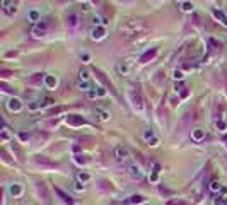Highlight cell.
<instances>
[{"instance_id":"obj_1","label":"cell","mask_w":227,"mask_h":205,"mask_svg":"<svg viewBox=\"0 0 227 205\" xmlns=\"http://www.w3.org/2000/svg\"><path fill=\"white\" fill-rule=\"evenodd\" d=\"M144 31H145V26L140 21H130V22H126L120 29V36L123 38V39H126V41H132V39L140 36Z\"/></svg>"},{"instance_id":"obj_2","label":"cell","mask_w":227,"mask_h":205,"mask_svg":"<svg viewBox=\"0 0 227 205\" xmlns=\"http://www.w3.org/2000/svg\"><path fill=\"white\" fill-rule=\"evenodd\" d=\"M48 31H50V24L46 22V21H41V22H38L34 27H33V34L36 38H43L48 34Z\"/></svg>"},{"instance_id":"obj_3","label":"cell","mask_w":227,"mask_h":205,"mask_svg":"<svg viewBox=\"0 0 227 205\" xmlns=\"http://www.w3.org/2000/svg\"><path fill=\"white\" fill-rule=\"evenodd\" d=\"M7 108L10 110L12 113H19L22 108H24V104H22V101H21L19 97H12V99H9V103H7Z\"/></svg>"},{"instance_id":"obj_4","label":"cell","mask_w":227,"mask_h":205,"mask_svg":"<svg viewBox=\"0 0 227 205\" xmlns=\"http://www.w3.org/2000/svg\"><path fill=\"white\" fill-rule=\"evenodd\" d=\"M116 159H118L120 162H126V161H130V159H132L130 150L126 149V147H118V149H116Z\"/></svg>"},{"instance_id":"obj_5","label":"cell","mask_w":227,"mask_h":205,"mask_svg":"<svg viewBox=\"0 0 227 205\" xmlns=\"http://www.w3.org/2000/svg\"><path fill=\"white\" fill-rule=\"evenodd\" d=\"M91 38L92 39H104L106 38V27L104 26H94V29L91 31Z\"/></svg>"},{"instance_id":"obj_6","label":"cell","mask_w":227,"mask_h":205,"mask_svg":"<svg viewBox=\"0 0 227 205\" xmlns=\"http://www.w3.org/2000/svg\"><path fill=\"white\" fill-rule=\"evenodd\" d=\"M67 26L68 27H79L80 26V16L79 14H75V12H72V14H68L67 16Z\"/></svg>"},{"instance_id":"obj_7","label":"cell","mask_w":227,"mask_h":205,"mask_svg":"<svg viewBox=\"0 0 227 205\" xmlns=\"http://www.w3.org/2000/svg\"><path fill=\"white\" fill-rule=\"evenodd\" d=\"M2 9H3V12H5V14H9V16H12V14L17 10L16 3H14L12 0H2Z\"/></svg>"},{"instance_id":"obj_8","label":"cell","mask_w":227,"mask_h":205,"mask_svg":"<svg viewBox=\"0 0 227 205\" xmlns=\"http://www.w3.org/2000/svg\"><path fill=\"white\" fill-rule=\"evenodd\" d=\"M67 125H72V127H82L85 125V120L82 116H77V114H70L67 118Z\"/></svg>"},{"instance_id":"obj_9","label":"cell","mask_w":227,"mask_h":205,"mask_svg":"<svg viewBox=\"0 0 227 205\" xmlns=\"http://www.w3.org/2000/svg\"><path fill=\"white\" fill-rule=\"evenodd\" d=\"M55 193H57L58 197L62 198V202H63V204H68V205H74V204H75V200H74V198H72L70 195H67V193H65L63 190H60V188H55Z\"/></svg>"},{"instance_id":"obj_10","label":"cell","mask_w":227,"mask_h":205,"mask_svg":"<svg viewBox=\"0 0 227 205\" xmlns=\"http://www.w3.org/2000/svg\"><path fill=\"white\" fill-rule=\"evenodd\" d=\"M44 86H46L48 89H55L58 86V79L55 75H46V77H44Z\"/></svg>"},{"instance_id":"obj_11","label":"cell","mask_w":227,"mask_h":205,"mask_svg":"<svg viewBox=\"0 0 227 205\" xmlns=\"http://www.w3.org/2000/svg\"><path fill=\"white\" fill-rule=\"evenodd\" d=\"M130 67H132V60H126V62H123V63H118V72L123 75H126L128 72H130Z\"/></svg>"},{"instance_id":"obj_12","label":"cell","mask_w":227,"mask_h":205,"mask_svg":"<svg viewBox=\"0 0 227 205\" xmlns=\"http://www.w3.org/2000/svg\"><path fill=\"white\" fill-rule=\"evenodd\" d=\"M157 55V48H152V50H149V51H145L144 55L140 56V62L142 63H145V62H149V60H152L154 56Z\"/></svg>"},{"instance_id":"obj_13","label":"cell","mask_w":227,"mask_h":205,"mask_svg":"<svg viewBox=\"0 0 227 205\" xmlns=\"http://www.w3.org/2000/svg\"><path fill=\"white\" fill-rule=\"evenodd\" d=\"M94 113H96V116L99 118V120H103V121H106V120H109V111H106V110H103V108H96L94 110Z\"/></svg>"},{"instance_id":"obj_14","label":"cell","mask_w":227,"mask_h":205,"mask_svg":"<svg viewBox=\"0 0 227 205\" xmlns=\"http://www.w3.org/2000/svg\"><path fill=\"white\" fill-rule=\"evenodd\" d=\"M128 171H130V174H132L133 178H137V180L142 178V171H140V168H138L137 164H130V166H128Z\"/></svg>"},{"instance_id":"obj_15","label":"cell","mask_w":227,"mask_h":205,"mask_svg":"<svg viewBox=\"0 0 227 205\" xmlns=\"http://www.w3.org/2000/svg\"><path fill=\"white\" fill-rule=\"evenodd\" d=\"M191 137H193V140L200 142V140H203V138H205V130H202V128H195V130H193V133H191Z\"/></svg>"},{"instance_id":"obj_16","label":"cell","mask_w":227,"mask_h":205,"mask_svg":"<svg viewBox=\"0 0 227 205\" xmlns=\"http://www.w3.org/2000/svg\"><path fill=\"white\" fill-rule=\"evenodd\" d=\"M36 190H38V195L43 197V200H48V191H46L44 183H38V185H36Z\"/></svg>"},{"instance_id":"obj_17","label":"cell","mask_w":227,"mask_h":205,"mask_svg":"<svg viewBox=\"0 0 227 205\" xmlns=\"http://www.w3.org/2000/svg\"><path fill=\"white\" fill-rule=\"evenodd\" d=\"M213 17L215 19H219L224 26H227V16L222 12V10H213Z\"/></svg>"},{"instance_id":"obj_18","label":"cell","mask_w":227,"mask_h":205,"mask_svg":"<svg viewBox=\"0 0 227 205\" xmlns=\"http://www.w3.org/2000/svg\"><path fill=\"white\" fill-rule=\"evenodd\" d=\"M44 74H34L31 79H29V84H41L43 80H44Z\"/></svg>"},{"instance_id":"obj_19","label":"cell","mask_w":227,"mask_h":205,"mask_svg":"<svg viewBox=\"0 0 227 205\" xmlns=\"http://www.w3.org/2000/svg\"><path fill=\"white\" fill-rule=\"evenodd\" d=\"M77 87H79L80 91H85V93H89V91L92 89V87H91V84H89V82H85V80H79V82H77Z\"/></svg>"},{"instance_id":"obj_20","label":"cell","mask_w":227,"mask_h":205,"mask_svg":"<svg viewBox=\"0 0 227 205\" xmlns=\"http://www.w3.org/2000/svg\"><path fill=\"white\" fill-rule=\"evenodd\" d=\"M34 162H36V164H43V166H48V168H53V166H55L51 161H48V159H44V157H36Z\"/></svg>"},{"instance_id":"obj_21","label":"cell","mask_w":227,"mask_h":205,"mask_svg":"<svg viewBox=\"0 0 227 205\" xmlns=\"http://www.w3.org/2000/svg\"><path fill=\"white\" fill-rule=\"evenodd\" d=\"M181 10H183V12H193V10H195V5H193L191 2H183V3H181Z\"/></svg>"},{"instance_id":"obj_22","label":"cell","mask_w":227,"mask_h":205,"mask_svg":"<svg viewBox=\"0 0 227 205\" xmlns=\"http://www.w3.org/2000/svg\"><path fill=\"white\" fill-rule=\"evenodd\" d=\"M27 108L33 110V111H36V110H41V108H43V103H39V101H31V103H27Z\"/></svg>"},{"instance_id":"obj_23","label":"cell","mask_w":227,"mask_h":205,"mask_svg":"<svg viewBox=\"0 0 227 205\" xmlns=\"http://www.w3.org/2000/svg\"><path fill=\"white\" fill-rule=\"evenodd\" d=\"M74 161H75L77 164H82V166L89 164V159H87L85 156H75V157H74Z\"/></svg>"},{"instance_id":"obj_24","label":"cell","mask_w":227,"mask_h":205,"mask_svg":"<svg viewBox=\"0 0 227 205\" xmlns=\"http://www.w3.org/2000/svg\"><path fill=\"white\" fill-rule=\"evenodd\" d=\"M142 137H144V140H145V142H150V140H154V138H155V135H154V132H152V130H145Z\"/></svg>"},{"instance_id":"obj_25","label":"cell","mask_w":227,"mask_h":205,"mask_svg":"<svg viewBox=\"0 0 227 205\" xmlns=\"http://www.w3.org/2000/svg\"><path fill=\"white\" fill-rule=\"evenodd\" d=\"M10 193H12L14 197H19L21 193H22V188H21V185H12V186H10Z\"/></svg>"},{"instance_id":"obj_26","label":"cell","mask_w":227,"mask_h":205,"mask_svg":"<svg viewBox=\"0 0 227 205\" xmlns=\"http://www.w3.org/2000/svg\"><path fill=\"white\" fill-rule=\"evenodd\" d=\"M77 180H79L80 183H85V181L91 180V174H87V173H79V174H77Z\"/></svg>"},{"instance_id":"obj_27","label":"cell","mask_w":227,"mask_h":205,"mask_svg":"<svg viewBox=\"0 0 227 205\" xmlns=\"http://www.w3.org/2000/svg\"><path fill=\"white\" fill-rule=\"evenodd\" d=\"M130 202H132V204H144L145 198H144L142 195H133L132 198H130Z\"/></svg>"},{"instance_id":"obj_28","label":"cell","mask_w":227,"mask_h":205,"mask_svg":"<svg viewBox=\"0 0 227 205\" xmlns=\"http://www.w3.org/2000/svg\"><path fill=\"white\" fill-rule=\"evenodd\" d=\"M79 80H85V82H89V72H87L85 69L79 72Z\"/></svg>"},{"instance_id":"obj_29","label":"cell","mask_w":227,"mask_h":205,"mask_svg":"<svg viewBox=\"0 0 227 205\" xmlns=\"http://www.w3.org/2000/svg\"><path fill=\"white\" fill-rule=\"evenodd\" d=\"M99 190L109 191V190H113V188H111V183H108V181H99Z\"/></svg>"},{"instance_id":"obj_30","label":"cell","mask_w":227,"mask_h":205,"mask_svg":"<svg viewBox=\"0 0 227 205\" xmlns=\"http://www.w3.org/2000/svg\"><path fill=\"white\" fill-rule=\"evenodd\" d=\"M172 77H174L176 80H183V79H185V74H183L181 70H174V72H172Z\"/></svg>"},{"instance_id":"obj_31","label":"cell","mask_w":227,"mask_h":205,"mask_svg":"<svg viewBox=\"0 0 227 205\" xmlns=\"http://www.w3.org/2000/svg\"><path fill=\"white\" fill-rule=\"evenodd\" d=\"M174 91H176V93H181L183 94V96H186V91H185V87H183V84H176V86H174Z\"/></svg>"},{"instance_id":"obj_32","label":"cell","mask_w":227,"mask_h":205,"mask_svg":"<svg viewBox=\"0 0 227 205\" xmlns=\"http://www.w3.org/2000/svg\"><path fill=\"white\" fill-rule=\"evenodd\" d=\"M220 183H219V181H212V183H210V190H212V191H219V190H220Z\"/></svg>"},{"instance_id":"obj_33","label":"cell","mask_w":227,"mask_h":205,"mask_svg":"<svg viewBox=\"0 0 227 205\" xmlns=\"http://www.w3.org/2000/svg\"><path fill=\"white\" fill-rule=\"evenodd\" d=\"M227 200L224 198V197H217L215 200H213V205H226Z\"/></svg>"},{"instance_id":"obj_34","label":"cell","mask_w":227,"mask_h":205,"mask_svg":"<svg viewBox=\"0 0 227 205\" xmlns=\"http://www.w3.org/2000/svg\"><path fill=\"white\" fill-rule=\"evenodd\" d=\"M29 19L31 21H39V14L36 10H33V12H29Z\"/></svg>"},{"instance_id":"obj_35","label":"cell","mask_w":227,"mask_h":205,"mask_svg":"<svg viewBox=\"0 0 227 205\" xmlns=\"http://www.w3.org/2000/svg\"><path fill=\"white\" fill-rule=\"evenodd\" d=\"M159 191H161L162 195H168V197H169V195H172V191H171V190H168V188H164V186L159 188Z\"/></svg>"},{"instance_id":"obj_36","label":"cell","mask_w":227,"mask_h":205,"mask_svg":"<svg viewBox=\"0 0 227 205\" xmlns=\"http://www.w3.org/2000/svg\"><path fill=\"white\" fill-rule=\"evenodd\" d=\"M87 96H89L91 99H96V97H97V91H96V89H91V91L87 93Z\"/></svg>"},{"instance_id":"obj_37","label":"cell","mask_w":227,"mask_h":205,"mask_svg":"<svg viewBox=\"0 0 227 205\" xmlns=\"http://www.w3.org/2000/svg\"><path fill=\"white\" fill-rule=\"evenodd\" d=\"M215 127L220 128V130H226V123L224 121H215Z\"/></svg>"},{"instance_id":"obj_38","label":"cell","mask_w":227,"mask_h":205,"mask_svg":"<svg viewBox=\"0 0 227 205\" xmlns=\"http://www.w3.org/2000/svg\"><path fill=\"white\" fill-rule=\"evenodd\" d=\"M168 205H186L185 202H181V200H172V202H169Z\"/></svg>"},{"instance_id":"obj_39","label":"cell","mask_w":227,"mask_h":205,"mask_svg":"<svg viewBox=\"0 0 227 205\" xmlns=\"http://www.w3.org/2000/svg\"><path fill=\"white\" fill-rule=\"evenodd\" d=\"M97 96H106V91H104V87H97Z\"/></svg>"},{"instance_id":"obj_40","label":"cell","mask_w":227,"mask_h":205,"mask_svg":"<svg viewBox=\"0 0 227 205\" xmlns=\"http://www.w3.org/2000/svg\"><path fill=\"white\" fill-rule=\"evenodd\" d=\"M2 140H9V133H7V130H2Z\"/></svg>"},{"instance_id":"obj_41","label":"cell","mask_w":227,"mask_h":205,"mask_svg":"<svg viewBox=\"0 0 227 205\" xmlns=\"http://www.w3.org/2000/svg\"><path fill=\"white\" fill-rule=\"evenodd\" d=\"M75 190H77V191H80V190H84V186H80V183H77V185H75Z\"/></svg>"},{"instance_id":"obj_42","label":"cell","mask_w":227,"mask_h":205,"mask_svg":"<svg viewBox=\"0 0 227 205\" xmlns=\"http://www.w3.org/2000/svg\"><path fill=\"white\" fill-rule=\"evenodd\" d=\"M179 2H188V0H179Z\"/></svg>"},{"instance_id":"obj_43","label":"cell","mask_w":227,"mask_h":205,"mask_svg":"<svg viewBox=\"0 0 227 205\" xmlns=\"http://www.w3.org/2000/svg\"><path fill=\"white\" fill-rule=\"evenodd\" d=\"M79 2H85V0H79Z\"/></svg>"}]
</instances>
